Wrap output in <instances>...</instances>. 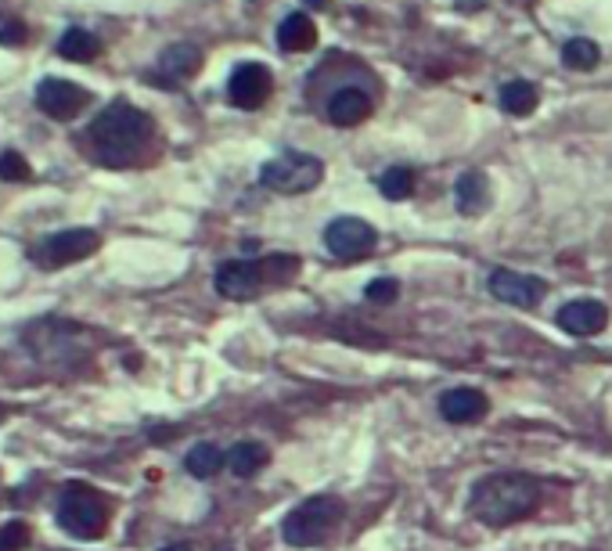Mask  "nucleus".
I'll use <instances>...</instances> for the list:
<instances>
[{
  "label": "nucleus",
  "mask_w": 612,
  "mask_h": 551,
  "mask_svg": "<svg viewBox=\"0 0 612 551\" xmlns=\"http://www.w3.org/2000/svg\"><path fill=\"white\" fill-rule=\"evenodd\" d=\"M490 292L493 299L501 303H512V307H537L540 299H544V281L534 278V274H519V271H509V267H498V271L490 274Z\"/></svg>",
  "instance_id": "nucleus-10"
},
{
  "label": "nucleus",
  "mask_w": 612,
  "mask_h": 551,
  "mask_svg": "<svg viewBox=\"0 0 612 551\" xmlns=\"http://www.w3.org/2000/svg\"><path fill=\"white\" fill-rule=\"evenodd\" d=\"M440 415L454 426H468V421H479L487 415V396L473 385H457V390H446L440 396Z\"/></svg>",
  "instance_id": "nucleus-13"
},
{
  "label": "nucleus",
  "mask_w": 612,
  "mask_h": 551,
  "mask_svg": "<svg viewBox=\"0 0 612 551\" xmlns=\"http://www.w3.org/2000/svg\"><path fill=\"white\" fill-rule=\"evenodd\" d=\"M540 505V483L534 476L523 473H498L482 476L479 483L468 490V512L482 526H512L526 519L529 512Z\"/></svg>",
  "instance_id": "nucleus-2"
},
{
  "label": "nucleus",
  "mask_w": 612,
  "mask_h": 551,
  "mask_svg": "<svg viewBox=\"0 0 612 551\" xmlns=\"http://www.w3.org/2000/svg\"><path fill=\"white\" fill-rule=\"evenodd\" d=\"M498 101H501V109L509 112V115H529V112L537 109L540 94H537L534 84H526V79H512V84L501 87Z\"/></svg>",
  "instance_id": "nucleus-19"
},
{
  "label": "nucleus",
  "mask_w": 612,
  "mask_h": 551,
  "mask_svg": "<svg viewBox=\"0 0 612 551\" xmlns=\"http://www.w3.org/2000/svg\"><path fill=\"white\" fill-rule=\"evenodd\" d=\"M317 44V26L310 22V15H303V11H296V15H285L278 26V47L289 54H299V51H310V47Z\"/></svg>",
  "instance_id": "nucleus-16"
},
{
  "label": "nucleus",
  "mask_w": 612,
  "mask_h": 551,
  "mask_svg": "<svg viewBox=\"0 0 612 551\" xmlns=\"http://www.w3.org/2000/svg\"><path fill=\"white\" fill-rule=\"evenodd\" d=\"M87 101H90V94L84 87L69 84V79H58V76L44 79V84L37 87L40 112H47L51 120H73Z\"/></svg>",
  "instance_id": "nucleus-11"
},
{
  "label": "nucleus",
  "mask_w": 612,
  "mask_h": 551,
  "mask_svg": "<svg viewBox=\"0 0 612 551\" xmlns=\"http://www.w3.org/2000/svg\"><path fill=\"white\" fill-rule=\"evenodd\" d=\"M162 551H192L187 544H170V548H162Z\"/></svg>",
  "instance_id": "nucleus-27"
},
{
  "label": "nucleus",
  "mask_w": 612,
  "mask_h": 551,
  "mask_svg": "<svg viewBox=\"0 0 612 551\" xmlns=\"http://www.w3.org/2000/svg\"><path fill=\"white\" fill-rule=\"evenodd\" d=\"M0 177H8V181L29 177V170H26V159H22V156H15V151H4V156H0Z\"/></svg>",
  "instance_id": "nucleus-25"
},
{
  "label": "nucleus",
  "mask_w": 612,
  "mask_h": 551,
  "mask_svg": "<svg viewBox=\"0 0 612 551\" xmlns=\"http://www.w3.org/2000/svg\"><path fill=\"white\" fill-rule=\"evenodd\" d=\"M299 271L296 256H267V260H228L217 267V292L223 299H253L270 281H289Z\"/></svg>",
  "instance_id": "nucleus-3"
},
{
  "label": "nucleus",
  "mask_w": 612,
  "mask_h": 551,
  "mask_svg": "<svg viewBox=\"0 0 612 551\" xmlns=\"http://www.w3.org/2000/svg\"><path fill=\"white\" fill-rule=\"evenodd\" d=\"M328 123L335 126H357L371 115V98L357 87H343L335 90L332 98H328Z\"/></svg>",
  "instance_id": "nucleus-14"
},
{
  "label": "nucleus",
  "mask_w": 612,
  "mask_h": 551,
  "mask_svg": "<svg viewBox=\"0 0 612 551\" xmlns=\"http://www.w3.org/2000/svg\"><path fill=\"white\" fill-rule=\"evenodd\" d=\"M151 134H156V123L148 120V112L134 109L131 101L109 105L87 131L94 159L112 170H126L140 162V156L151 145Z\"/></svg>",
  "instance_id": "nucleus-1"
},
{
  "label": "nucleus",
  "mask_w": 612,
  "mask_h": 551,
  "mask_svg": "<svg viewBox=\"0 0 612 551\" xmlns=\"http://www.w3.org/2000/svg\"><path fill=\"white\" fill-rule=\"evenodd\" d=\"M223 462H228V458H223V451L217 448V443H195V448L187 451V458H184L187 473H192V476H198V479H209V476H217Z\"/></svg>",
  "instance_id": "nucleus-21"
},
{
  "label": "nucleus",
  "mask_w": 612,
  "mask_h": 551,
  "mask_svg": "<svg viewBox=\"0 0 612 551\" xmlns=\"http://www.w3.org/2000/svg\"><path fill=\"white\" fill-rule=\"evenodd\" d=\"M306 4H314V8H325V4H328V0H306Z\"/></svg>",
  "instance_id": "nucleus-28"
},
{
  "label": "nucleus",
  "mask_w": 612,
  "mask_h": 551,
  "mask_svg": "<svg viewBox=\"0 0 612 551\" xmlns=\"http://www.w3.org/2000/svg\"><path fill=\"white\" fill-rule=\"evenodd\" d=\"M198 65H203V51L192 44H176V47H170V51H162L159 76H167L170 84H181V79L192 76Z\"/></svg>",
  "instance_id": "nucleus-17"
},
{
  "label": "nucleus",
  "mask_w": 612,
  "mask_h": 551,
  "mask_svg": "<svg viewBox=\"0 0 612 551\" xmlns=\"http://www.w3.org/2000/svg\"><path fill=\"white\" fill-rule=\"evenodd\" d=\"M598 62H602V51H598L595 40L576 37L562 47V65L573 69V73H591V69H598Z\"/></svg>",
  "instance_id": "nucleus-20"
},
{
  "label": "nucleus",
  "mask_w": 612,
  "mask_h": 551,
  "mask_svg": "<svg viewBox=\"0 0 612 551\" xmlns=\"http://www.w3.org/2000/svg\"><path fill=\"white\" fill-rule=\"evenodd\" d=\"M112 519V509L105 494H98L87 483H73L62 490L58 498V523H62L65 534L84 537V541H94V537L105 534V526Z\"/></svg>",
  "instance_id": "nucleus-5"
},
{
  "label": "nucleus",
  "mask_w": 612,
  "mask_h": 551,
  "mask_svg": "<svg viewBox=\"0 0 612 551\" xmlns=\"http://www.w3.org/2000/svg\"><path fill=\"white\" fill-rule=\"evenodd\" d=\"M396 292H400V285H396L393 278H375L371 285L364 289V299H368V303H379V307H382V303H393V299H396Z\"/></svg>",
  "instance_id": "nucleus-24"
},
{
  "label": "nucleus",
  "mask_w": 612,
  "mask_h": 551,
  "mask_svg": "<svg viewBox=\"0 0 612 551\" xmlns=\"http://www.w3.org/2000/svg\"><path fill=\"white\" fill-rule=\"evenodd\" d=\"M457 209H462L465 217H479L482 209L490 206V181L482 170H465L462 177H457Z\"/></svg>",
  "instance_id": "nucleus-15"
},
{
  "label": "nucleus",
  "mask_w": 612,
  "mask_h": 551,
  "mask_svg": "<svg viewBox=\"0 0 612 551\" xmlns=\"http://www.w3.org/2000/svg\"><path fill=\"white\" fill-rule=\"evenodd\" d=\"M339 519H343V501L339 498H332V494L306 498L303 505H296L285 515L281 537H285V544H292V548H314L335 530Z\"/></svg>",
  "instance_id": "nucleus-4"
},
{
  "label": "nucleus",
  "mask_w": 612,
  "mask_h": 551,
  "mask_svg": "<svg viewBox=\"0 0 612 551\" xmlns=\"http://www.w3.org/2000/svg\"><path fill=\"white\" fill-rule=\"evenodd\" d=\"M379 192L385 198H393V203L407 198L411 192H415V170H411V167H390L379 177Z\"/></svg>",
  "instance_id": "nucleus-23"
},
{
  "label": "nucleus",
  "mask_w": 612,
  "mask_h": 551,
  "mask_svg": "<svg viewBox=\"0 0 612 551\" xmlns=\"http://www.w3.org/2000/svg\"><path fill=\"white\" fill-rule=\"evenodd\" d=\"M375 242H379V234L360 217H339L325 228L328 253L339 256V260H364L375 249Z\"/></svg>",
  "instance_id": "nucleus-8"
},
{
  "label": "nucleus",
  "mask_w": 612,
  "mask_h": 551,
  "mask_svg": "<svg viewBox=\"0 0 612 551\" xmlns=\"http://www.w3.org/2000/svg\"><path fill=\"white\" fill-rule=\"evenodd\" d=\"M555 321H559L562 332H570L576 339L602 335L605 325H609V307L602 299H573L555 314Z\"/></svg>",
  "instance_id": "nucleus-12"
},
{
  "label": "nucleus",
  "mask_w": 612,
  "mask_h": 551,
  "mask_svg": "<svg viewBox=\"0 0 612 551\" xmlns=\"http://www.w3.org/2000/svg\"><path fill=\"white\" fill-rule=\"evenodd\" d=\"M325 177V162L306 156V151H285L260 167V184L278 195H303L314 192Z\"/></svg>",
  "instance_id": "nucleus-6"
},
{
  "label": "nucleus",
  "mask_w": 612,
  "mask_h": 551,
  "mask_svg": "<svg viewBox=\"0 0 612 551\" xmlns=\"http://www.w3.org/2000/svg\"><path fill=\"white\" fill-rule=\"evenodd\" d=\"M270 87H274V84H270V69L267 65L242 62L228 79V98H231L234 109L256 112L270 98Z\"/></svg>",
  "instance_id": "nucleus-9"
},
{
  "label": "nucleus",
  "mask_w": 612,
  "mask_h": 551,
  "mask_svg": "<svg viewBox=\"0 0 612 551\" xmlns=\"http://www.w3.org/2000/svg\"><path fill=\"white\" fill-rule=\"evenodd\" d=\"M58 51H62V58H69V62H90V58L101 51V44H98V37H94V33L76 26V29H69L65 37H62Z\"/></svg>",
  "instance_id": "nucleus-22"
},
{
  "label": "nucleus",
  "mask_w": 612,
  "mask_h": 551,
  "mask_svg": "<svg viewBox=\"0 0 612 551\" xmlns=\"http://www.w3.org/2000/svg\"><path fill=\"white\" fill-rule=\"evenodd\" d=\"M228 465H231V473L238 479H249L267 465V448H264V443H256V440L234 443V448L228 451Z\"/></svg>",
  "instance_id": "nucleus-18"
},
{
  "label": "nucleus",
  "mask_w": 612,
  "mask_h": 551,
  "mask_svg": "<svg viewBox=\"0 0 612 551\" xmlns=\"http://www.w3.org/2000/svg\"><path fill=\"white\" fill-rule=\"evenodd\" d=\"M26 537H29V530L22 523H11L8 530H0V551H15V548H22L26 544Z\"/></svg>",
  "instance_id": "nucleus-26"
},
{
  "label": "nucleus",
  "mask_w": 612,
  "mask_h": 551,
  "mask_svg": "<svg viewBox=\"0 0 612 551\" xmlns=\"http://www.w3.org/2000/svg\"><path fill=\"white\" fill-rule=\"evenodd\" d=\"M98 231L90 228H73V231H58L51 234L44 245L33 249V260L47 271H54V267H65V264H76V260H87L90 253H98Z\"/></svg>",
  "instance_id": "nucleus-7"
}]
</instances>
